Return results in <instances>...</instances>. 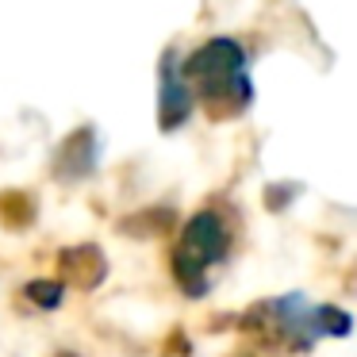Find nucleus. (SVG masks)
<instances>
[{"instance_id": "f257e3e1", "label": "nucleus", "mask_w": 357, "mask_h": 357, "mask_svg": "<svg viewBox=\"0 0 357 357\" xmlns=\"http://www.w3.org/2000/svg\"><path fill=\"white\" fill-rule=\"evenodd\" d=\"M192 100L200 96L219 119L238 116L254 100V85H250V58L246 47L231 35H215V39L200 43L181 66Z\"/></svg>"}, {"instance_id": "f03ea898", "label": "nucleus", "mask_w": 357, "mask_h": 357, "mask_svg": "<svg viewBox=\"0 0 357 357\" xmlns=\"http://www.w3.org/2000/svg\"><path fill=\"white\" fill-rule=\"evenodd\" d=\"M231 231L215 211H196L181 231V242L173 250V277L188 296L208 292V269L227 257Z\"/></svg>"}, {"instance_id": "7ed1b4c3", "label": "nucleus", "mask_w": 357, "mask_h": 357, "mask_svg": "<svg viewBox=\"0 0 357 357\" xmlns=\"http://www.w3.org/2000/svg\"><path fill=\"white\" fill-rule=\"evenodd\" d=\"M196 100L188 93L185 77H181V62H177V50H165L162 66H158V127L165 135L177 131L188 116H192Z\"/></svg>"}, {"instance_id": "20e7f679", "label": "nucleus", "mask_w": 357, "mask_h": 357, "mask_svg": "<svg viewBox=\"0 0 357 357\" xmlns=\"http://www.w3.org/2000/svg\"><path fill=\"white\" fill-rule=\"evenodd\" d=\"M104 269L108 265H104V254L96 246H77L62 254V277L81 288H96L104 280Z\"/></svg>"}, {"instance_id": "39448f33", "label": "nucleus", "mask_w": 357, "mask_h": 357, "mask_svg": "<svg viewBox=\"0 0 357 357\" xmlns=\"http://www.w3.org/2000/svg\"><path fill=\"white\" fill-rule=\"evenodd\" d=\"M73 158V169L66 173V181H77V177H85L89 169H93V162H96V139H93V131H73L70 139H66V146L58 150V165L62 162H70Z\"/></svg>"}, {"instance_id": "423d86ee", "label": "nucleus", "mask_w": 357, "mask_h": 357, "mask_svg": "<svg viewBox=\"0 0 357 357\" xmlns=\"http://www.w3.org/2000/svg\"><path fill=\"white\" fill-rule=\"evenodd\" d=\"M315 334L346 338V334H349V315L342 307H315Z\"/></svg>"}, {"instance_id": "0eeeda50", "label": "nucleus", "mask_w": 357, "mask_h": 357, "mask_svg": "<svg viewBox=\"0 0 357 357\" xmlns=\"http://www.w3.org/2000/svg\"><path fill=\"white\" fill-rule=\"evenodd\" d=\"M27 300H35L39 307H58L62 303V284L58 280H31L27 284Z\"/></svg>"}, {"instance_id": "6e6552de", "label": "nucleus", "mask_w": 357, "mask_h": 357, "mask_svg": "<svg viewBox=\"0 0 357 357\" xmlns=\"http://www.w3.org/2000/svg\"><path fill=\"white\" fill-rule=\"evenodd\" d=\"M62 357H70V354H62Z\"/></svg>"}]
</instances>
